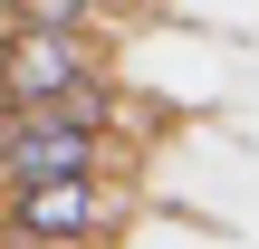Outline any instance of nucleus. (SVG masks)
<instances>
[{
	"mask_svg": "<svg viewBox=\"0 0 259 249\" xmlns=\"http://www.w3.org/2000/svg\"><path fill=\"white\" fill-rule=\"evenodd\" d=\"M10 19H38V29H87L96 0H10Z\"/></svg>",
	"mask_w": 259,
	"mask_h": 249,
	"instance_id": "20e7f679",
	"label": "nucleus"
},
{
	"mask_svg": "<svg viewBox=\"0 0 259 249\" xmlns=\"http://www.w3.org/2000/svg\"><path fill=\"white\" fill-rule=\"evenodd\" d=\"M38 173H115V144L67 106H0V182H38Z\"/></svg>",
	"mask_w": 259,
	"mask_h": 249,
	"instance_id": "f03ea898",
	"label": "nucleus"
},
{
	"mask_svg": "<svg viewBox=\"0 0 259 249\" xmlns=\"http://www.w3.org/2000/svg\"><path fill=\"white\" fill-rule=\"evenodd\" d=\"M77 86H96L87 29L10 19V38H0V106H58V96H77Z\"/></svg>",
	"mask_w": 259,
	"mask_h": 249,
	"instance_id": "7ed1b4c3",
	"label": "nucleus"
},
{
	"mask_svg": "<svg viewBox=\"0 0 259 249\" xmlns=\"http://www.w3.org/2000/svg\"><path fill=\"white\" fill-rule=\"evenodd\" d=\"M0 230L10 240H48V249H87L125 221V192L106 173H38V182H0Z\"/></svg>",
	"mask_w": 259,
	"mask_h": 249,
	"instance_id": "f257e3e1",
	"label": "nucleus"
},
{
	"mask_svg": "<svg viewBox=\"0 0 259 249\" xmlns=\"http://www.w3.org/2000/svg\"><path fill=\"white\" fill-rule=\"evenodd\" d=\"M10 249H48V240H10Z\"/></svg>",
	"mask_w": 259,
	"mask_h": 249,
	"instance_id": "39448f33",
	"label": "nucleus"
}]
</instances>
